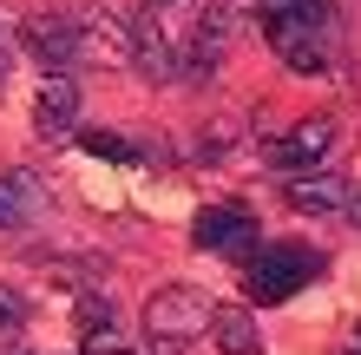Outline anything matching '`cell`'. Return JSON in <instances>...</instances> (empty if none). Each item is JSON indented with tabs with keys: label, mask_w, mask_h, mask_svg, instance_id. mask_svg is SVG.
Listing matches in <instances>:
<instances>
[{
	"label": "cell",
	"mask_w": 361,
	"mask_h": 355,
	"mask_svg": "<svg viewBox=\"0 0 361 355\" xmlns=\"http://www.w3.org/2000/svg\"><path fill=\"white\" fill-rule=\"evenodd\" d=\"M322 33L329 27H309V20H295V13H269L263 7V40L283 53V66H295V73H322V59H329Z\"/></svg>",
	"instance_id": "277c9868"
},
{
	"label": "cell",
	"mask_w": 361,
	"mask_h": 355,
	"mask_svg": "<svg viewBox=\"0 0 361 355\" xmlns=\"http://www.w3.org/2000/svg\"><path fill=\"white\" fill-rule=\"evenodd\" d=\"M224 47H230V13H224V7H210V13L197 20V59H190V66H197V73H204V66H217V53H224Z\"/></svg>",
	"instance_id": "5bb4252c"
},
{
	"label": "cell",
	"mask_w": 361,
	"mask_h": 355,
	"mask_svg": "<svg viewBox=\"0 0 361 355\" xmlns=\"http://www.w3.org/2000/svg\"><path fill=\"white\" fill-rule=\"evenodd\" d=\"M348 217H355V224H361V198H348Z\"/></svg>",
	"instance_id": "d6986e66"
},
{
	"label": "cell",
	"mask_w": 361,
	"mask_h": 355,
	"mask_svg": "<svg viewBox=\"0 0 361 355\" xmlns=\"http://www.w3.org/2000/svg\"><path fill=\"white\" fill-rule=\"evenodd\" d=\"M283 198H289V211H302V217L348 211V191H342V178H289V184H283Z\"/></svg>",
	"instance_id": "30bf717a"
},
{
	"label": "cell",
	"mask_w": 361,
	"mask_h": 355,
	"mask_svg": "<svg viewBox=\"0 0 361 355\" xmlns=\"http://www.w3.org/2000/svg\"><path fill=\"white\" fill-rule=\"evenodd\" d=\"M0 92H7V47H0Z\"/></svg>",
	"instance_id": "ac0fdd59"
},
{
	"label": "cell",
	"mask_w": 361,
	"mask_h": 355,
	"mask_svg": "<svg viewBox=\"0 0 361 355\" xmlns=\"http://www.w3.org/2000/svg\"><path fill=\"white\" fill-rule=\"evenodd\" d=\"M79 145H86L92 158H118V164H132V158H138V152H132V145H125L118 132H79Z\"/></svg>",
	"instance_id": "2e32d148"
},
{
	"label": "cell",
	"mask_w": 361,
	"mask_h": 355,
	"mask_svg": "<svg viewBox=\"0 0 361 355\" xmlns=\"http://www.w3.org/2000/svg\"><path fill=\"white\" fill-rule=\"evenodd\" d=\"M79 33H86V53H112L132 66V27H118V13H86Z\"/></svg>",
	"instance_id": "7c38bea8"
},
{
	"label": "cell",
	"mask_w": 361,
	"mask_h": 355,
	"mask_svg": "<svg viewBox=\"0 0 361 355\" xmlns=\"http://www.w3.org/2000/svg\"><path fill=\"white\" fill-rule=\"evenodd\" d=\"M355 342H361V329H355Z\"/></svg>",
	"instance_id": "44dd1931"
},
{
	"label": "cell",
	"mask_w": 361,
	"mask_h": 355,
	"mask_svg": "<svg viewBox=\"0 0 361 355\" xmlns=\"http://www.w3.org/2000/svg\"><path fill=\"white\" fill-rule=\"evenodd\" d=\"M39 211H47V191H39L33 172H7L0 178V231H27Z\"/></svg>",
	"instance_id": "9c48e42d"
},
{
	"label": "cell",
	"mask_w": 361,
	"mask_h": 355,
	"mask_svg": "<svg viewBox=\"0 0 361 355\" xmlns=\"http://www.w3.org/2000/svg\"><path fill=\"white\" fill-rule=\"evenodd\" d=\"M152 7H171V0H152Z\"/></svg>",
	"instance_id": "ffe728a7"
},
{
	"label": "cell",
	"mask_w": 361,
	"mask_h": 355,
	"mask_svg": "<svg viewBox=\"0 0 361 355\" xmlns=\"http://www.w3.org/2000/svg\"><path fill=\"white\" fill-rule=\"evenodd\" d=\"M322 277V257H315L309 243H263L257 257H250V277H243V289H250V303H289L302 283H315Z\"/></svg>",
	"instance_id": "7a4b0ae2"
},
{
	"label": "cell",
	"mask_w": 361,
	"mask_h": 355,
	"mask_svg": "<svg viewBox=\"0 0 361 355\" xmlns=\"http://www.w3.org/2000/svg\"><path fill=\"white\" fill-rule=\"evenodd\" d=\"M263 152L283 172H309V164H322L335 152V119H295L283 138H263Z\"/></svg>",
	"instance_id": "8992f818"
},
{
	"label": "cell",
	"mask_w": 361,
	"mask_h": 355,
	"mask_svg": "<svg viewBox=\"0 0 361 355\" xmlns=\"http://www.w3.org/2000/svg\"><path fill=\"white\" fill-rule=\"evenodd\" d=\"M197 336H210V296L190 283H164L145 303V349L152 355H184Z\"/></svg>",
	"instance_id": "6da1fadb"
},
{
	"label": "cell",
	"mask_w": 361,
	"mask_h": 355,
	"mask_svg": "<svg viewBox=\"0 0 361 355\" xmlns=\"http://www.w3.org/2000/svg\"><path fill=\"white\" fill-rule=\"evenodd\" d=\"M210 342H217L224 355H257V323H250V309L210 303Z\"/></svg>",
	"instance_id": "8fae6325"
},
{
	"label": "cell",
	"mask_w": 361,
	"mask_h": 355,
	"mask_svg": "<svg viewBox=\"0 0 361 355\" xmlns=\"http://www.w3.org/2000/svg\"><path fill=\"white\" fill-rule=\"evenodd\" d=\"M132 73L152 79V86L178 79V47H171V33H164L158 20H138V27H132Z\"/></svg>",
	"instance_id": "ba28073f"
},
{
	"label": "cell",
	"mask_w": 361,
	"mask_h": 355,
	"mask_svg": "<svg viewBox=\"0 0 361 355\" xmlns=\"http://www.w3.org/2000/svg\"><path fill=\"white\" fill-rule=\"evenodd\" d=\"M79 355H132V349H118V342H99V349H79Z\"/></svg>",
	"instance_id": "e0dca14e"
},
{
	"label": "cell",
	"mask_w": 361,
	"mask_h": 355,
	"mask_svg": "<svg viewBox=\"0 0 361 355\" xmlns=\"http://www.w3.org/2000/svg\"><path fill=\"white\" fill-rule=\"evenodd\" d=\"M355 355H361V349H355Z\"/></svg>",
	"instance_id": "7402d4cb"
},
{
	"label": "cell",
	"mask_w": 361,
	"mask_h": 355,
	"mask_svg": "<svg viewBox=\"0 0 361 355\" xmlns=\"http://www.w3.org/2000/svg\"><path fill=\"white\" fill-rule=\"evenodd\" d=\"M20 336H27V303H20V289L0 283V349H20Z\"/></svg>",
	"instance_id": "9a60e30c"
},
{
	"label": "cell",
	"mask_w": 361,
	"mask_h": 355,
	"mask_svg": "<svg viewBox=\"0 0 361 355\" xmlns=\"http://www.w3.org/2000/svg\"><path fill=\"white\" fill-rule=\"evenodd\" d=\"M73 125H79V86L66 73H47V86L33 99V132L39 138H66Z\"/></svg>",
	"instance_id": "52a82bcc"
},
{
	"label": "cell",
	"mask_w": 361,
	"mask_h": 355,
	"mask_svg": "<svg viewBox=\"0 0 361 355\" xmlns=\"http://www.w3.org/2000/svg\"><path fill=\"white\" fill-rule=\"evenodd\" d=\"M99 342H118L112 303H105L99 289H79V349H99Z\"/></svg>",
	"instance_id": "4fadbf2b"
},
{
	"label": "cell",
	"mask_w": 361,
	"mask_h": 355,
	"mask_svg": "<svg viewBox=\"0 0 361 355\" xmlns=\"http://www.w3.org/2000/svg\"><path fill=\"white\" fill-rule=\"evenodd\" d=\"M20 40H27L53 73H66L73 59H86V33H79L73 13H33V20H20Z\"/></svg>",
	"instance_id": "5b68a950"
},
{
	"label": "cell",
	"mask_w": 361,
	"mask_h": 355,
	"mask_svg": "<svg viewBox=\"0 0 361 355\" xmlns=\"http://www.w3.org/2000/svg\"><path fill=\"white\" fill-rule=\"evenodd\" d=\"M190 243L210 250V257L250 263L263 250V231H257V217H250V211H237V204H210V211H197V224H190Z\"/></svg>",
	"instance_id": "3957f363"
}]
</instances>
